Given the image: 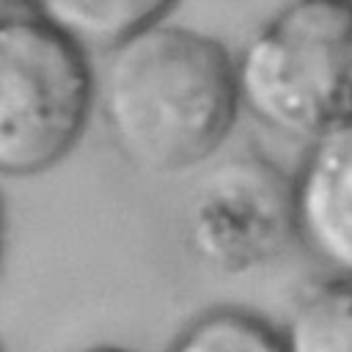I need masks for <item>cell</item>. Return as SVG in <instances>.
Here are the masks:
<instances>
[{"mask_svg": "<svg viewBox=\"0 0 352 352\" xmlns=\"http://www.w3.org/2000/svg\"><path fill=\"white\" fill-rule=\"evenodd\" d=\"M349 3H352V0H349Z\"/></svg>", "mask_w": 352, "mask_h": 352, "instance_id": "obj_12", "label": "cell"}, {"mask_svg": "<svg viewBox=\"0 0 352 352\" xmlns=\"http://www.w3.org/2000/svg\"><path fill=\"white\" fill-rule=\"evenodd\" d=\"M3 239H6V220H3V204H0V258H3Z\"/></svg>", "mask_w": 352, "mask_h": 352, "instance_id": "obj_10", "label": "cell"}, {"mask_svg": "<svg viewBox=\"0 0 352 352\" xmlns=\"http://www.w3.org/2000/svg\"><path fill=\"white\" fill-rule=\"evenodd\" d=\"M82 352H129V349H121V346H88Z\"/></svg>", "mask_w": 352, "mask_h": 352, "instance_id": "obj_9", "label": "cell"}, {"mask_svg": "<svg viewBox=\"0 0 352 352\" xmlns=\"http://www.w3.org/2000/svg\"><path fill=\"white\" fill-rule=\"evenodd\" d=\"M8 3H14V0H0V8H3V6H8Z\"/></svg>", "mask_w": 352, "mask_h": 352, "instance_id": "obj_11", "label": "cell"}, {"mask_svg": "<svg viewBox=\"0 0 352 352\" xmlns=\"http://www.w3.org/2000/svg\"><path fill=\"white\" fill-rule=\"evenodd\" d=\"M239 107L286 138L352 116V3L286 0L234 55Z\"/></svg>", "mask_w": 352, "mask_h": 352, "instance_id": "obj_2", "label": "cell"}, {"mask_svg": "<svg viewBox=\"0 0 352 352\" xmlns=\"http://www.w3.org/2000/svg\"><path fill=\"white\" fill-rule=\"evenodd\" d=\"M190 253L220 275H248L275 261L294 242L292 176L258 154L212 165L184 209Z\"/></svg>", "mask_w": 352, "mask_h": 352, "instance_id": "obj_4", "label": "cell"}, {"mask_svg": "<svg viewBox=\"0 0 352 352\" xmlns=\"http://www.w3.org/2000/svg\"><path fill=\"white\" fill-rule=\"evenodd\" d=\"M292 201L297 242L333 275H352V116L308 140Z\"/></svg>", "mask_w": 352, "mask_h": 352, "instance_id": "obj_5", "label": "cell"}, {"mask_svg": "<svg viewBox=\"0 0 352 352\" xmlns=\"http://www.w3.org/2000/svg\"><path fill=\"white\" fill-rule=\"evenodd\" d=\"M96 104L132 165L192 170L217 154L242 113L234 52L204 30L162 19L104 52Z\"/></svg>", "mask_w": 352, "mask_h": 352, "instance_id": "obj_1", "label": "cell"}, {"mask_svg": "<svg viewBox=\"0 0 352 352\" xmlns=\"http://www.w3.org/2000/svg\"><path fill=\"white\" fill-rule=\"evenodd\" d=\"M0 352H3V349H0Z\"/></svg>", "mask_w": 352, "mask_h": 352, "instance_id": "obj_13", "label": "cell"}, {"mask_svg": "<svg viewBox=\"0 0 352 352\" xmlns=\"http://www.w3.org/2000/svg\"><path fill=\"white\" fill-rule=\"evenodd\" d=\"M30 14L52 25L77 47L107 52L124 38L168 19L179 0H22Z\"/></svg>", "mask_w": 352, "mask_h": 352, "instance_id": "obj_6", "label": "cell"}, {"mask_svg": "<svg viewBox=\"0 0 352 352\" xmlns=\"http://www.w3.org/2000/svg\"><path fill=\"white\" fill-rule=\"evenodd\" d=\"M165 352H286L280 330L242 308H212L195 316Z\"/></svg>", "mask_w": 352, "mask_h": 352, "instance_id": "obj_8", "label": "cell"}, {"mask_svg": "<svg viewBox=\"0 0 352 352\" xmlns=\"http://www.w3.org/2000/svg\"><path fill=\"white\" fill-rule=\"evenodd\" d=\"M96 104L88 52L30 14H0V176L30 179L72 154Z\"/></svg>", "mask_w": 352, "mask_h": 352, "instance_id": "obj_3", "label": "cell"}, {"mask_svg": "<svg viewBox=\"0 0 352 352\" xmlns=\"http://www.w3.org/2000/svg\"><path fill=\"white\" fill-rule=\"evenodd\" d=\"M286 352H352V275H330L292 308L283 330Z\"/></svg>", "mask_w": 352, "mask_h": 352, "instance_id": "obj_7", "label": "cell"}]
</instances>
